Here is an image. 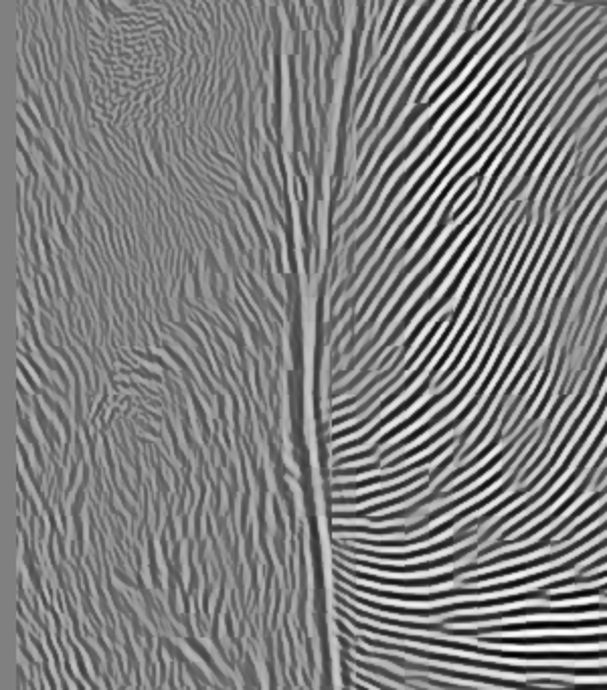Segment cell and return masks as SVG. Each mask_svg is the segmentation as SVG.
<instances>
[{
  "label": "cell",
  "mask_w": 607,
  "mask_h": 690,
  "mask_svg": "<svg viewBox=\"0 0 607 690\" xmlns=\"http://www.w3.org/2000/svg\"><path fill=\"white\" fill-rule=\"evenodd\" d=\"M450 326L454 328V324H450ZM452 328H448V330H446V332L442 334V338L438 340V344H436V347H433V349L429 351V355H427V357L423 359V363H421V365H419V367H417V369H415V371H413V373H411V375L407 377V381H405V383H401V385H399V387H397V389H395V391H393V393H391L389 397H385V399H383L381 403H377V407H375V409H373V411H371L369 415L361 417V419H359L357 423H353L351 427H344V429H338V431H336V434H330V436L322 438V442H320V444H324V446L336 444L338 440H344V438H349V436H355V434H359V431H361L363 427H367L369 423H373V421H375V419H377V417H379V415H381V413H383V411H385V409H387V407H389V405H391L393 401H397V399H399V397H401V395H403V393H405V391H407V389H409V387H411V385H413V383L417 381V377H419V375H421V373L425 371V367H427V365L431 363V359H433V357H436V355H438V351L442 349V344H444V342H446V338L450 336Z\"/></svg>",
  "instance_id": "1"
},
{
  "label": "cell",
  "mask_w": 607,
  "mask_h": 690,
  "mask_svg": "<svg viewBox=\"0 0 607 690\" xmlns=\"http://www.w3.org/2000/svg\"><path fill=\"white\" fill-rule=\"evenodd\" d=\"M452 446H454V440H448V442H444L442 448H438L436 452H431L429 456L417 460L413 466L401 468V470H397V472H387V474H383V476L379 474V476L365 478V480H359V482H344V484H330V482H326V484H324V494H330V492H332V494H336V492H355V490H363V488H369V486H377V484L395 480V478L405 476V474H409V472H413V470H417V468H421V466H425V464H431L433 460L440 458V456H442L446 450H450Z\"/></svg>",
  "instance_id": "2"
},
{
  "label": "cell",
  "mask_w": 607,
  "mask_h": 690,
  "mask_svg": "<svg viewBox=\"0 0 607 690\" xmlns=\"http://www.w3.org/2000/svg\"><path fill=\"white\" fill-rule=\"evenodd\" d=\"M429 474H431V472L423 470V472L415 474L413 478H407V480H403V482H399V484H393V486H387V488H379V490H375V492H367V494H359V496H338V498L326 496V506H328V508H332V506H359V504L371 502V500H375V498H381V496H387V494L405 490L407 486H413L415 482H419V480H423V478H429Z\"/></svg>",
  "instance_id": "3"
}]
</instances>
